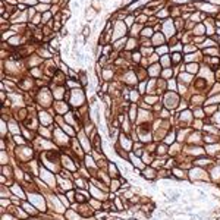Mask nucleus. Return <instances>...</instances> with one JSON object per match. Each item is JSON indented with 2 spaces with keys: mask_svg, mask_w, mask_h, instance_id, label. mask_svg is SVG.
Wrapping results in <instances>:
<instances>
[{
  "mask_svg": "<svg viewBox=\"0 0 220 220\" xmlns=\"http://www.w3.org/2000/svg\"><path fill=\"white\" fill-rule=\"evenodd\" d=\"M175 5H185V3H189V0H172Z\"/></svg>",
  "mask_w": 220,
  "mask_h": 220,
  "instance_id": "58",
  "label": "nucleus"
},
{
  "mask_svg": "<svg viewBox=\"0 0 220 220\" xmlns=\"http://www.w3.org/2000/svg\"><path fill=\"white\" fill-rule=\"evenodd\" d=\"M137 46H138V41L135 38H128V41L125 44V50H126V52H131V50H134Z\"/></svg>",
  "mask_w": 220,
  "mask_h": 220,
  "instance_id": "22",
  "label": "nucleus"
},
{
  "mask_svg": "<svg viewBox=\"0 0 220 220\" xmlns=\"http://www.w3.org/2000/svg\"><path fill=\"white\" fill-rule=\"evenodd\" d=\"M145 101H147L150 106H154V104L158 103V98H157L156 95H147V97H145Z\"/></svg>",
  "mask_w": 220,
  "mask_h": 220,
  "instance_id": "37",
  "label": "nucleus"
},
{
  "mask_svg": "<svg viewBox=\"0 0 220 220\" xmlns=\"http://www.w3.org/2000/svg\"><path fill=\"white\" fill-rule=\"evenodd\" d=\"M13 172H15V170H13V169L9 166V164H6V166L2 167V175L6 176V178H12V176H13Z\"/></svg>",
  "mask_w": 220,
  "mask_h": 220,
  "instance_id": "24",
  "label": "nucleus"
},
{
  "mask_svg": "<svg viewBox=\"0 0 220 220\" xmlns=\"http://www.w3.org/2000/svg\"><path fill=\"white\" fill-rule=\"evenodd\" d=\"M173 54L170 56L172 57V62L175 63V65H179V63H181V60H182V54L181 53H179V52H172Z\"/></svg>",
  "mask_w": 220,
  "mask_h": 220,
  "instance_id": "30",
  "label": "nucleus"
},
{
  "mask_svg": "<svg viewBox=\"0 0 220 220\" xmlns=\"http://www.w3.org/2000/svg\"><path fill=\"white\" fill-rule=\"evenodd\" d=\"M63 131L69 135V137H75V134H76V131H75V128L72 126V125H69V123H63L62 126H60Z\"/></svg>",
  "mask_w": 220,
  "mask_h": 220,
  "instance_id": "20",
  "label": "nucleus"
},
{
  "mask_svg": "<svg viewBox=\"0 0 220 220\" xmlns=\"http://www.w3.org/2000/svg\"><path fill=\"white\" fill-rule=\"evenodd\" d=\"M89 204H93V207H94L95 210H100V208L103 207V205H101V203H100V201H97L95 198H94V199H89Z\"/></svg>",
  "mask_w": 220,
  "mask_h": 220,
  "instance_id": "49",
  "label": "nucleus"
},
{
  "mask_svg": "<svg viewBox=\"0 0 220 220\" xmlns=\"http://www.w3.org/2000/svg\"><path fill=\"white\" fill-rule=\"evenodd\" d=\"M153 53H154V50L151 47H150V48L148 47H142L141 48V54H144V56H150V54H153Z\"/></svg>",
  "mask_w": 220,
  "mask_h": 220,
  "instance_id": "44",
  "label": "nucleus"
},
{
  "mask_svg": "<svg viewBox=\"0 0 220 220\" xmlns=\"http://www.w3.org/2000/svg\"><path fill=\"white\" fill-rule=\"evenodd\" d=\"M141 35H142V37L153 35V28H151V27H145V28H142V31H141Z\"/></svg>",
  "mask_w": 220,
  "mask_h": 220,
  "instance_id": "41",
  "label": "nucleus"
},
{
  "mask_svg": "<svg viewBox=\"0 0 220 220\" xmlns=\"http://www.w3.org/2000/svg\"><path fill=\"white\" fill-rule=\"evenodd\" d=\"M217 150H220V145L214 144L213 147H207V153H210V154H213L214 151H217Z\"/></svg>",
  "mask_w": 220,
  "mask_h": 220,
  "instance_id": "54",
  "label": "nucleus"
},
{
  "mask_svg": "<svg viewBox=\"0 0 220 220\" xmlns=\"http://www.w3.org/2000/svg\"><path fill=\"white\" fill-rule=\"evenodd\" d=\"M172 75H173V71H172L170 68H167V69H164V71H162V76H163L164 79H170Z\"/></svg>",
  "mask_w": 220,
  "mask_h": 220,
  "instance_id": "38",
  "label": "nucleus"
},
{
  "mask_svg": "<svg viewBox=\"0 0 220 220\" xmlns=\"http://www.w3.org/2000/svg\"><path fill=\"white\" fill-rule=\"evenodd\" d=\"M101 78L104 79V81H110V79H113V71H112V69H103Z\"/></svg>",
  "mask_w": 220,
  "mask_h": 220,
  "instance_id": "28",
  "label": "nucleus"
},
{
  "mask_svg": "<svg viewBox=\"0 0 220 220\" xmlns=\"http://www.w3.org/2000/svg\"><path fill=\"white\" fill-rule=\"evenodd\" d=\"M41 2H44V0H41ZM46 2H50V0H46Z\"/></svg>",
  "mask_w": 220,
  "mask_h": 220,
  "instance_id": "63",
  "label": "nucleus"
},
{
  "mask_svg": "<svg viewBox=\"0 0 220 220\" xmlns=\"http://www.w3.org/2000/svg\"><path fill=\"white\" fill-rule=\"evenodd\" d=\"M167 151H169V150H167V147H166L164 144L157 145V153H158V154H166Z\"/></svg>",
  "mask_w": 220,
  "mask_h": 220,
  "instance_id": "43",
  "label": "nucleus"
},
{
  "mask_svg": "<svg viewBox=\"0 0 220 220\" xmlns=\"http://www.w3.org/2000/svg\"><path fill=\"white\" fill-rule=\"evenodd\" d=\"M141 53L139 52H134L132 53V60H134V63H139V60H141Z\"/></svg>",
  "mask_w": 220,
  "mask_h": 220,
  "instance_id": "45",
  "label": "nucleus"
},
{
  "mask_svg": "<svg viewBox=\"0 0 220 220\" xmlns=\"http://www.w3.org/2000/svg\"><path fill=\"white\" fill-rule=\"evenodd\" d=\"M204 54H214V56H219V50L217 48H205L204 50Z\"/></svg>",
  "mask_w": 220,
  "mask_h": 220,
  "instance_id": "46",
  "label": "nucleus"
},
{
  "mask_svg": "<svg viewBox=\"0 0 220 220\" xmlns=\"http://www.w3.org/2000/svg\"><path fill=\"white\" fill-rule=\"evenodd\" d=\"M38 132H40V134H38L40 137H41V138H46V139H50V137H52V134H50V131H48V128H47V126H43V125L38 128Z\"/></svg>",
  "mask_w": 220,
  "mask_h": 220,
  "instance_id": "21",
  "label": "nucleus"
},
{
  "mask_svg": "<svg viewBox=\"0 0 220 220\" xmlns=\"http://www.w3.org/2000/svg\"><path fill=\"white\" fill-rule=\"evenodd\" d=\"M216 110H217V106H216V104H207L205 109H204V113H205L207 116H213V115L216 113Z\"/></svg>",
  "mask_w": 220,
  "mask_h": 220,
  "instance_id": "27",
  "label": "nucleus"
},
{
  "mask_svg": "<svg viewBox=\"0 0 220 220\" xmlns=\"http://www.w3.org/2000/svg\"><path fill=\"white\" fill-rule=\"evenodd\" d=\"M11 191L13 192V195L15 197H18V198H21V199H27L28 198V195L25 194V191L21 188V185H19V182H15L12 186H11Z\"/></svg>",
  "mask_w": 220,
  "mask_h": 220,
  "instance_id": "11",
  "label": "nucleus"
},
{
  "mask_svg": "<svg viewBox=\"0 0 220 220\" xmlns=\"http://www.w3.org/2000/svg\"><path fill=\"white\" fill-rule=\"evenodd\" d=\"M101 3H103L101 0H93V2H91V7H94L95 11L98 12V11H100V7H101V6H100Z\"/></svg>",
  "mask_w": 220,
  "mask_h": 220,
  "instance_id": "47",
  "label": "nucleus"
},
{
  "mask_svg": "<svg viewBox=\"0 0 220 220\" xmlns=\"http://www.w3.org/2000/svg\"><path fill=\"white\" fill-rule=\"evenodd\" d=\"M53 137H54V142L59 145V147H62L65 148L66 145L69 147V139H71V137H69L62 128H54V131H53Z\"/></svg>",
  "mask_w": 220,
  "mask_h": 220,
  "instance_id": "3",
  "label": "nucleus"
},
{
  "mask_svg": "<svg viewBox=\"0 0 220 220\" xmlns=\"http://www.w3.org/2000/svg\"><path fill=\"white\" fill-rule=\"evenodd\" d=\"M195 34H198V35H203L205 31H204V27L201 25V24H198L197 27H195V31H194Z\"/></svg>",
  "mask_w": 220,
  "mask_h": 220,
  "instance_id": "50",
  "label": "nucleus"
},
{
  "mask_svg": "<svg viewBox=\"0 0 220 220\" xmlns=\"http://www.w3.org/2000/svg\"><path fill=\"white\" fill-rule=\"evenodd\" d=\"M65 100L69 103V106H74V107H81L85 103V94L81 88H76V89H71L68 91L65 95Z\"/></svg>",
  "mask_w": 220,
  "mask_h": 220,
  "instance_id": "1",
  "label": "nucleus"
},
{
  "mask_svg": "<svg viewBox=\"0 0 220 220\" xmlns=\"http://www.w3.org/2000/svg\"><path fill=\"white\" fill-rule=\"evenodd\" d=\"M176 88H178V82H176V79H169V82H167V89L169 91H176Z\"/></svg>",
  "mask_w": 220,
  "mask_h": 220,
  "instance_id": "36",
  "label": "nucleus"
},
{
  "mask_svg": "<svg viewBox=\"0 0 220 220\" xmlns=\"http://www.w3.org/2000/svg\"><path fill=\"white\" fill-rule=\"evenodd\" d=\"M28 199L38 208V211H46V210H47L46 198L43 195H40L37 192H28Z\"/></svg>",
  "mask_w": 220,
  "mask_h": 220,
  "instance_id": "4",
  "label": "nucleus"
},
{
  "mask_svg": "<svg viewBox=\"0 0 220 220\" xmlns=\"http://www.w3.org/2000/svg\"><path fill=\"white\" fill-rule=\"evenodd\" d=\"M54 112L52 109H47V110H40L38 112V122L41 123L43 126H50L52 122L54 121Z\"/></svg>",
  "mask_w": 220,
  "mask_h": 220,
  "instance_id": "6",
  "label": "nucleus"
},
{
  "mask_svg": "<svg viewBox=\"0 0 220 220\" xmlns=\"http://www.w3.org/2000/svg\"><path fill=\"white\" fill-rule=\"evenodd\" d=\"M129 98H131V101H132V103H137L138 100H139V91H138V89H131Z\"/></svg>",
  "mask_w": 220,
  "mask_h": 220,
  "instance_id": "33",
  "label": "nucleus"
},
{
  "mask_svg": "<svg viewBox=\"0 0 220 220\" xmlns=\"http://www.w3.org/2000/svg\"><path fill=\"white\" fill-rule=\"evenodd\" d=\"M147 72H148V75L151 78H157V76L162 75V65H160L158 62L157 63H150Z\"/></svg>",
  "mask_w": 220,
  "mask_h": 220,
  "instance_id": "10",
  "label": "nucleus"
},
{
  "mask_svg": "<svg viewBox=\"0 0 220 220\" xmlns=\"http://www.w3.org/2000/svg\"><path fill=\"white\" fill-rule=\"evenodd\" d=\"M198 69H199V66L197 65V63H186L185 65V71L188 72V74H197L198 72Z\"/></svg>",
  "mask_w": 220,
  "mask_h": 220,
  "instance_id": "23",
  "label": "nucleus"
},
{
  "mask_svg": "<svg viewBox=\"0 0 220 220\" xmlns=\"http://www.w3.org/2000/svg\"><path fill=\"white\" fill-rule=\"evenodd\" d=\"M54 109H56V113L57 115H66L68 112H71V110H69V103L66 101H63V100H56L54 101Z\"/></svg>",
  "mask_w": 220,
  "mask_h": 220,
  "instance_id": "9",
  "label": "nucleus"
},
{
  "mask_svg": "<svg viewBox=\"0 0 220 220\" xmlns=\"http://www.w3.org/2000/svg\"><path fill=\"white\" fill-rule=\"evenodd\" d=\"M179 79H182L185 84H188V82L192 79V75L188 74V72H182V74H179Z\"/></svg>",
  "mask_w": 220,
  "mask_h": 220,
  "instance_id": "35",
  "label": "nucleus"
},
{
  "mask_svg": "<svg viewBox=\"0 0 220 220\" xmlns=\"http://www.w3.org/2000/svg\"><path fill=\"white\" fill-rule=\"evenodd\" d=\"M7 125H9V132H11L12 135H21V125H19L16 121H9L7 122Z\"/></svg>",
  "mask_w": 220,
  "mask_h": 220,
  "instance_id": "12",
  "label": "nucleus"
},
{
  "mask_svg": "<svg viewBox=\"0 0 220 220\" xmlns=\"http://www.w3.org/2000/svg\"><path fill=\"white\" fill-rule=\"evenodd\" d=\"M194 126H195V128H198V129H199V128H201V126H203V125H201V119H198V121H195Z\"/></svg>",
  "mask_w": 220,
  "mask_h": 220,
  "instance_id": "60",
  "label": "nucleus"
},
{
  "mask_svg": "<svg viewBox=\"0 0 220 220\" xmlns=\"http://www.w3.org/2000/svg\"><path fill=\"white\" fill-rule=\"evenodd\" d=\"M142 175H144V178H147V179H150V182H151L153 185H154V178L157 176V170L156 169H153V167H148V169H145V170L142 172Z\"/></svg>",
  "mask_w": 220,
  "mask_h": 220,
  "instance_id": "15",
  "label": "nucleus"
},
{
  "mask_svg": "<svg viewBox=\"0 0 220 220\" xmlns=\"http://www.w3.org/2000/svg\"><path fill=\"white\" fill-rule=\"evenodd\" d=\"M106 62H107V56H103V57H100V60H98V63L101 65V66H106V65H107Z\"/></svg>",
  "mask_w": 220,
  "mask_h": 220,
  "instance_id": "57",
  "label": "nucleus"
},
{
  "mask_svg": "<svg viewBox=\"0 0 220 220\" xmlns=\"http://www.w3.org/2000/svg\"><path fill=\"white\" fill-rule=\"evenodd\" d=\"M95 15H97V11L94 7H87L85 9V18L88 19V21H91V19H94L95 18Z\"/></svg>",
  "mask_w": 220,
  "mask_h": 220,
  "instance_id": "25",
  "label": "nucleus"
},
{
  "mask_svg": "<svg viewBox=\"0 0 220 220\" xmlns=\"http://www.w3.org/2000/svg\"><path fill=\"white\" fill-rule=\"evenodd\" d=\"M19 87H21L22 89H31V88L35 87V82H34L32 78H25V79H22V81L19 82Z\"/></svg>",
  "mask_w": 220,
  "mask_h": 220,
  "instance_id": "16",
  "label": "nucleus"
},
{
  "mask_svg": "<svg viewBox=\"0 0 220 220\" xmlns=\"http://www.w3.org/2000/svg\"><path fill=\"white\" fill-rule=\"evenodd\" d=\"M175 138H176V135H175V132H169V135H166V141L167 142H173L175 141Z\"/></svg>",
  "mask_w": 220,
  "mask_h": 220,
  "instance_id": "53",
  "label": "nucleus"
},
{
  "mask_svg": "<svg viewBox=\"0 0 220 220\" xmlns=\"http://www.w3.org/2000/svg\"><path fill=\"white\" fill-rule=\"evenodd\" d=\"M170 62H172V57L167 56V54H164V56L160 57V62H158V63L162 65L163 69H167V68H170Z\"/></svg>",
  "mask_w": 220,
  "mask_h": 220,
  "instance_id": "18",
  "label": "nucleus"
},
{
  "mask_svg": "<svg viewBox=\"0 0 220 220\" xmlns=\"http://www.w3.org/2000/svg\"><path fill=\"white\" fill-rule=\"evenodd\" d=\"M134 22H135V16H134V15H129V16H126V19H125V24H126L128 29L134 25Z\"/></svg>",
  "mask_w": 220,
  "mask_h": 220,
  "instance_id": "39",
  "label": "nucleus"
},
{
  "mask_svg": "<svg viewBox=\"0 0 220 220\" xmlns=\"http://www.w3.org/2000/svg\"><path fill=\"white\" fill-rule=\"evenodd\" d=\"M21 207L25 210V211H27L29 216H31V214L37 216V214H38V208H37L34 204H29V203H25V201H24V203L21 204Z\"/></svg>",
  "mask_w": 220,
  "mask_h": 220,
  "instance_id": "14",
  "label": "nucleus"
},
{
  "mask_svg": "<svg viewBox=\"0 0 220 220\" xmlns=\"http://www.w3.org/2000/svg\"><path fill=\"white\" fill-rule=\"evenodd\" d=\"M151 43L154 44V46H163V44H166V37H164V34H162V32H156L154 35H153V38H151Z\"/></svg>",
  "mask_w": 220,
  "mask_h": 220,
  "instance_id": "13",
  "label": "nucleus"
},
{
  "mask_svg": "<svg viewBox=\"0 0 220 220\" xmlns=\"http://www.w3.org/2000/svg\"><path fill=\"white\" fill-rule=\"evenodd\" d=\"M167 52H169V47H167L166 44L158 46V47L156 48V54H158V56H164V54H167Z\"/></svg>",
  "mask_w": 220,
  "mask_h": 220,
  "instance_id": "29",
  "label": "nucleus"
},
{
  "mask_svg": "<svg viewBox=\"0 0 220 220\" xmlns=\"http://www.w3.org/2000/svg\"><path fill=\"white\" fill-rule=\"evenodd\" d=\"M163 103H164V106H166L167 109L173 110V109H178L179 103H181V98H179V95H178L176 93H173V91H169V93H166V94H164Z\"/></svg>",
  "mask_w": 220,
  "mask_h": 220,
  "instance_id": "5",
  "label": "nucleus"
},
{
  "mask_svg": "<svg viewBox=\"0 0 220 220\" xmlns=\"http://www.w3.org/2000/svg\"><path fill=\"white\" fill-rule=\"evenodd\" d=\"M139 93H145V82L141 81V84H139V89H138Z\"/></svg>",
  "mask_w": 220,
  "mask_h": 220,
  "instance_id": "59",
  "label": "nucleus"
},
{
  "mask_svg": "<svg viewBox=\"0 0 220 220\" xmlns=\"http://www.w3.org/2000/svg\"><path fill=\"white\" fill-rule=\"evenodd\" d=\"M75 184H76V185H78L79 188H81V189H85V188L88 186V182H85V181H84L82 178H78L76 181H75Z\"/></svg>",
  "mask_w": 220,
  "mask_h": 220,
  "instance_id": "40",
  "label": "nucleus"
},
{
  "mask_svg": "<svg viewBox=\"0 0 220 220\" xmlns=\"http://www.w3.org/2000/svg\"><path fill=\"white\" fill-rule=\"evenodd\" d=\"M216 103H220V94H216L213 97H208L205 100V104H216Z\"/></svg>",
  "mask_w": 220,
  "mask_h": 220,
  "instance_id": "32",
  "label": "nucleus"
},
{
  "mask_svg": "<svg viewBox=\"0 0 220 220\" xmlns=\"http://www.w3.org/2000/svg\"><path fill=\"white\" fill-rule=\"evenodd\" d=\"M40 176L44 179V182L48 185V186H57V182H54V176H53V172H50L48 169L46 167H41V170H40Z\"/></svg>",
  "mask_w": 220,
  "mask_h": 220,
  "instance_id": "7",
  "label": "nucleus"
},
{
  "mask_svg": "<svg viewBox=\"0 0 220 220\" xmlns=\"http://www.w3.org/2000/svg\"><path fill=\"white\" fill-rule=\"evenodd\" d=\"M31 74H32V76L34 78H40L43 74H41V69H38V68H34L32 71H31Z\"/></svg>",
  "mask_w": 220,
  "mask_h": 220,
  "instance_id": "52",
  "label": "nucleus"
},
{
  "mask_svg": "<svg viewBox=\"0 0 220 220\" xmlns=\"http://www.w3.org/2000/svg\"><path fill=\"white\" fill-rule=\"evenodd\" d=\"M37 103L40 106H43V107H50L53 104V94L52 91H50L48 88H43V89H40V93L37 95Z\"/></svg>",
  "mask_w": 220,
  "mask_h": 220,
  "instance_id": "2",
  "label": "nucleus"
},
{
  "mask_svg": "<svg viewBox=\"0 0 220 220\" xmlns=\"http://www.w3.org/2000/svg\"><path fill=\"white\" fill-rule=\"evenodd\" d=\"M121 181L119 179H115V178H112V181H110V191L112 192H115V191H117L119 188H121Z\"/></svg>",
  "mask_w": 220,
  "mask_h": 220,
  "instance_id": "26",
  "label": "nucleus"
},
{
  "mask_svg": "<svg viewBox=\"0 0 220 220\" xmlns=\"http://www.w3.org/2000/svg\"><path fill=\"white\" fill-rule=\"evenodd\" d=\"M78 141H79V145H82V148L85 150V151H93V144L88 139V135L84 131L78 132Z\"/></svg>",
  "mask_w": 220,
  "mask_h": 220,
  "instance_id": "8",
  "label": "nucleus"
},
{
  "mask_svg": "<svg viewBox=\"0 0 220 220\" xmlns=\"http://www.w3.org/2000/svg\"><path fill=\"white\" fill-rule=\"evenodd\" d=\"M217 109H219V110H220V104H219V106H217Z\"/></svg>",
  "mask_w": 220,
  "mask_h": 220,
  "instance_id": "62",
  "label": "nucleus"
},
{
  "mask_svg": "<svg viewBox=\"0 0 220 220\" xmlns=\"http://www.w3.org/2000/svg\"><path fill=\"white\" fill-rule=\"evenodd\" d=\"M81 34H82L85 38H87L89 34H91V29H89V27H88V25H84V27H82V31H81Z\"/></svg>",
  "mask_w": 220,
  "mask_h": 220,
  "instance_id": "51",
  "label": "nucleus"
},
{
  "mask_svg": "<svg viewBox=\"0 0 220 220\" xmlns=\"http://www.w3.org/2000/svg\"><path fill=\"white\" fill-rule=\"evenodd\" d=\"M121 145H122L123 150H126V151H129V150H131L132 142H131V139H129V137H126L125 134L121 135Z\"/></svg>",
  "mask_w": 220,
  "mask_h": 220,
  "instance_id": "17",
  "label": "nucleus"
},
{
  "mask_svg": "<svg viewBox=\"0 0 220 220\" xmlns=\"http://www.w3.org/2000/svg\"><path fill=\"white\" fill-rule=\"evenodd\" d=\"M151 162H153V156L148 154V153H144L142 154V163L147 164V163H151Z\"/></svg>",
  "mask_w": 220,
  "mask_h": 220,
  "instance_id": "42",
  "label": "nucleus"
},
{
  "mask_svg": "<svg viewBox=\"0 0 220 220\" xmlns=\"http://www.w3.org/2000/svg\"><path fill=\"white\" fill-rule=\"evenodd\" d=\"M220 91V84H216L213 88H211V91H210V94H214V93H219Z\"/></svg>",
  "mask_w": 220,
  "mask_h": 220,
  "instance_id": "56",
  "label": "nucleus"
},
{
  "mask_svg": "<svg viewBox=\"0 0 220 220\" xmlns=\"http://www.w3.org/2000/svg\"><path fill=\"white\" fill-rule=\"evenodd\" d=\"M13 139L16 145H27V139L22 135H13Z\"/></svg>",
  "mask_w": 220,
  "mask_h": 220,
  "instance_id": "31",
  "label": "nucleus"
},
{
  "mask_svg": "<svg viewBox=\"0 0 220 220\" xmlns=\"http://www.w3.org/2000/svg\"><path fill=\"white\" fill-rule=\"evenodd\" d=\"M107 87H109L107 84H104V85L101 87V89H103V91H104V93H107Z\"/></svg>",
  "mask_w": 220,
  "mask_h": 220,
  "instance_id": "61",
  "label": "nucleus"
},
{
  "mask_svg": "<svg viewBox=\"0 0 220 220\" xmlns=\"http://www.w3.org/2000/svg\"><path fill=\"white\" fill-rule=\"evenodd\" d=\"M192 115H194L195 117H198V119H199V117H203V116H204L205 113H204V112H203V110L199 109V107H197V109L194 110V112H192Z\"/></svg>",
  "mask_w": 220,
  "mask_h": 220,
  "instance_id": "48",
  "label": "nucleus"
},
{
  "mask_svg": "<svg viewBox=\"0 0 220 220\" xmlns=\"http://www.w3.org/2000/svg\"><path fill=\"white\" fill-rule=\"evenodd\" d=\"M107 170H109V175H110V178H115V176H117L119 175V170H117V166L115 164V163H107Z\"/></svg>",
  "mask_w": 220,
  "mask_h": 220,
  "instance_id": "19",
  "label": "nucleus"
},
{
  "mask_svg": "<svg viewBox=\"0 0 220 220\" xmlns=\"http://www.w3.org/2000/svg\"><path fill=\"white\" fill-rule=\"evenodd\" d=\"M2 220H16V216H12V214H5V213H3Z\"/></svg>",
  "mask_w": 220,
  "mask_h": 220,
  "instance_id": "55",
  "label": "nucleus"
},
{
  "mask_svg": "<svg viewBox=\"0 0 220 220\" xmlns=\"http://www.w3.org/2000/svg\"><path fill=\"white\" fill-rule=\"evenodd\" d=\"M57 197L60 198V201H62L63 207H66V208H69V207H71V201H69V198H68L66 195H63V194H57Z\"/></svg>",
  "mask_w": 220,
  "mask_h": 220,
  "instance_id": "34",
  "label": "nucleus"
}]
</instances>
